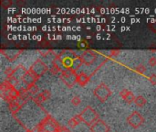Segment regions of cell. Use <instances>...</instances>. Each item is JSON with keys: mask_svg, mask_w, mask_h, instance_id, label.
Wrapping results in <instances>:
<instances>
[{"mask_svg": "<svg viewBox=\"0 0 156 132\" xmlns=\"http://www.w3.org/2000/svg\"><path fill=\"white\" fill-rule=\"evenodd\" d=\"M49 73H50L51 74H53V75H58V74H60V71H59L58 68L54 67V66H51V67L49 68Z\"/></svg>", "mask_w": 156, "mask_h": 132, "instance_id": "obj_22", "label": "cell"}, {"mask_svg": "<svg viewBox=\"0 0 156 132\" xmlns=\"http://www.w3.org/2000/svg\"><path fill=\"white\" fill-rule=\"evenodd\" d=\"M80 122H82V120H81V118L80 117V115L78 114V115H75L73 118H71V119L69 120L68 126H69V128L73 129V128H76Z\"/></svg>", "mask_w": 156, "mask_h": 132, "instance_id": "obj_17", "label": "cell"}, {"mask_svg": "<svg viewBox=\"0 0 156 132\" xmlns=\"http://www.w3.org/2000/svg\"><path fill=\"white\" fill-rule=\"evenodd\" d=\"M52 66L62 72H71L77 74V71L83 64L81 56L70 50H63L57 53L52 60Z\"/></svg>", "mask_w": 156, "mask_h": 132, "instance_id": "obj_1", "label": "cell"}, {"mask_svg": "<svg viewBox=\"0 0 156 132\" xmlns=\"http://www.w3.org/2000/svg\"><path fill=\"white\" fill-rule=\"evenodd\" d=\"M38 80V78L37 77V76H35L31 72H29L28 70L27 71V73L25 74V75L23 76V78H22V83L23 84H25V85H26V87H24V88H26V89H29V88H31V87H33L34 85H35V84H36V82Z\"/></svg>", "mask_w": 156, "mask_h": 132, "instance_id": "obj_11", "label": "cell"}, {"mask_svg": "<svg viewBox=\"0 0 156 132\" xmlns=\"http://www.w3.org/2000/svg\"><path fill=\"white\" fill-rule=\"evenodd\" d=\"M1 52H2V54H4L6 57V59L9 62H14L23 52V51L22 50H18V51H15V50L4 51V50H1Z\"/></svg>", "mask_w": 156, "mask_h": 132, "instance_id": "obj_15", "label": "cell"}, {"mask_svg": "<svg viewBox=\"0 0 156 132\" xmlns=\"http://www.w3.org/2000/svg\"><path fill=\"white\" fill-rule=\"evenodd\" d=\"M60 128L59 123L51 115L47 113L46 117L32 130L34 132H59Z\"/></svg>", "mask_w": 156, "mask_h": 132, "instance_id": "obj_2", "label": "cell"}, {"mask_svg": "<svg viewBox=\"0 0 156 132\" xmlns=\"http://www.w3.org/2000/svg\"><path fill=\"white\" fill-rule=\"evenodd\" d=\"M93 95L102 103L106 102L107 99L112 96V91L105 83H101L93 90Z\"/></svg>", "mask_w": 156, "mask_h": 132, "instance_id": "obj_6", "label": "cell"}, {"mask_svg": "<svg viewBox=\"0 0 156 132\" xmlns=\"http://www.w3.org/2000/svg\"><path fill=\"white\" fill-rule=\"evenodd\" d=\"M27 69L23 64H18L16 68H8L5 70L6 81H8L15 87L22 81L23 76L27 73Z\"/></svg>", "mask_w": 156, "mask_h": 132, "instance_id": "obj_4", "label": "cell"}, {"mask_svg": "<svg viewBox=\"0 0 156 132\" xmlns=\"http://www.w3.org/2000/svg\"><path fill=\"white\" fill-rule=\"evenodd\" d=\"M78 48H80V49H87V48H89V43H88L86 40H81V41L79 42Z\"/></svg>", "mask_w": 156, "mask_h": 132, "instance_id": "obj_21", "label": "cell"}, {"mask_svg": "<svg viewBox=\"0 0 156 132\" xmlns=\"http://www.w3.org/2000/svg\"><path fill=\"white\" fill-rule=\"evenodd\" d=\"M0 90H1V97L5 102H7V104L17 100L21 96V93L19 92V90L16 89L14 85H12L6 80L1 84Z\"/></svg>", "mask_w": 156, "mask_h": 132, "instance_id": "obj_3", "label": "cell"}, {"mask_svg": "<svg viewBox=\"0 0 156 132\" xmlns=\"http://www.w3.org/2000/svg\"><path fill=\"white\" fill-rule=\"evenodd\" d=\"M80 117L81 118L82 122H84L88 127H91L96 121H98L100 119L99 114L90 107L88 106L86 107L80 114Z\"/></svg>", "mask_w": 156, "mask_h": 132, "instance_id": "obj_5", "label": "cell"}, {"mask_svg": "<svg viewBox=\"0 0 156 132\" xmlns=\"http://www.w3.org/2000/svg\"><path fill=\"white\" fill-rule=\"evenodd\" d=\"M149 64H150L152 67L156 66V57H152V58L149 60Z\"/></svg>", "mask_w": 156, "mask_h": 132, "instance_id": "obj_25", "label": "cell"}, {"mask_svg": "<svg viewBox=\"0 0 156 132\" xmlns=\"http://www.w3.org/2000/svg\"><path fill=\"white\" fill-rule=\"evenodd\" d=\"M149 81L151 82L152 85H156V74H152L150 76H149Z\"/></svg>", "mask_w": 156, "mask_h": 132, "instance_id": "obj_24", "label": "cell"}, {"mask_svg": "<svg viewBox=\"0 0 156 132\" xmlns=\"http://www.w3.org/2000/svg\"><path fill=\"white\" fill-rule=\"evenodd\" d=\"M149 28L153 30L156 32V24H149Z\"/></svg>", "mask_w": 156, "mask_h": 132, "instance_id": "obj_27", "label": "cell"}, {"mask_svg": "<svg viewBox=\"0 0 156 132\" xmlns=\"http://www.w3.org/2000/svg\"><path fill=\"white\" fill-rule=\"evenodd\" d=\"M59 132H71L68 128H66V127H63V126H61V128H60V130Z\"/></svg>", "mask_w": 156, "mask_h": 132, "instance_id": "obj_26", "label": "cell"}, {"mask_svg": "<svg viewBox=\"0 0 156 132\" xmlns=\"http://www.w3.org/2000/svg\"><path fill=\"white\" fill-rule=\"evenodd\" d=\"M134 103L137 107H143L146 103H147V100L143 96H138L135 97V100H134Z\"/></svg>", "mask_w": 156, "mask_h": 132, "instance_id": "obj_18", "label": "cell"}, {"mask_svg": "<svg viewBox=\"0 0 156 132\" xmlns=\"http://www.w3.org/2000/svg\"><path fill=\"white\" fill-rule=\"evenodd\" d=\"M121 50L120 49H114V50H112L110 51V56L111 57H116L119 53H120Z\"/></svg>", "mask_w": 156, "mask_h": 132, "instance_id": "obj_23", "label": "cell"}, {"mask_svg": "<svg viewBox=\"0 0 156 132\" xmlns=\"http://www.w3.org/2000/svg\"><path fill=\"white\" fill-rule=\"evenodd\" d=\"M135 71H136L137 73L141 74H144L146 72V68H145V66H144V65H143V64H139V65L135 68Z\"/></svg>", "mask_w": 156, "mask_h": 132, "instance_id": "obj_20", "label": "cell"}, {"mask_svg": "<svg viewBox=\"0 0 156 132\" xmlns=\"http://www.w3.org/2000/svg\"><path fill=\"white\" fill-rule=\"evenodd\" d=\"M120 96H122V98L127 103V104H132V103H134V100H135V96L134 94L127 89V88H123L121 92H120Z\"/></svg>", "mask_w": 156, "mask_h": 132, "instance_id": "obj_14", "label": "cell"}, {"mask_svg": "<svg viewBox=\"0 0 156 132\" xmlns=\"http://www.w3.org/2000/svg\"><path fill=\"white\" fill-rule=\"evenodd\" d=\"M81 103V98L79 96H75L72 99H71V104L75 107L79 106Z\"/></svg>", "mask_w": 156, "mask_h": 132, "instance_id": "obj_19", "label": "cell"}, {"mask_svg": "<svg viewBox=\"0 0 156 132\" xmlns=\"http://www.w3.org/2000/svg\"><path fill=\"white\" fill-rule=\"evenodd\" d=\"M145 119L143 117V115L141 113H139L138 111H133L130 116H128L127 118V123L133 129H138L140 128L144 123Z\"/></svg>", "mask_w": 156, "mask_h": 132, "instance_id": "obj_8", "label": "cell"}, {"mask_svg": "<svg viewBox=\"0 0 156 132\" xmlns=\"http://www.w3.org/2000/svg\"><path fill=\"white\" fill-rule=\"evenodd\" d=\"M25 132H34V130H29V129H25Z\"/></svg>", "mask_w": 156, "mask_h": 132, "instance_id": "obj_28", "label": "cell"}, {"mask_svg": "<svg viewBox=\"0 0 156 132\" xmlns=\"http://www.w3.org/2000/svg\"><path fill=\"white\" fill-rule=\"evenodd\" d=\"M77 74H78L71 72H62L59 74V78L69 88H72L73 85L77 83Z\"/></svg>", "mask_w": 156, "mask_h": 132, "instance_id": "obj_9", "label": "cell"}, {"mask_svg": "<svg viewBox=\"0 0 156 132\" xmlns=\"http://www.w3.org/2000/svg\"><path fill=\"white\" fill-rule=\"evenodd\" d=\"M90 76L87 75L84 72H80L77 74V84L80 86H85L90 82Z\"/></svg>", "mask_w": 156, "mask_h": 132, "instance_id": "obj_16", "label": "cell"}, {"mask_svg": "<svg viewBox=\"0 0 156 132\" xmlns=\"http://www.w3.org/2000/svg\"><path fill=\"white\" fill-rule=\"evenodd\" d=\"M51 97V92L48 89L46 90H43L42 92H40L39 94H37V96H33L31 98V100L37 106L41 107V103L42 102H45L47 100H48L49 98Z\"/></svg>", "mask_w": 156, "mask_h": 132, "instance_id": "obj_12", "label": "cell"}, {"mask_svg": "<svg viewBox=\"0 0 156 132\" xmlns=\"http://www.w3.org/2000/svg\"><path fill=\"white\" fill-rule=\"evenodd\" d=\"M80 56H81L83 64H85L87 66L92 65L98 58V54L91 50H86L85 51L82 52V54Z\"/></svg>", "mask_w": 156, "mask_h": 132, "instance_id": "obj_10", "label": "cell"}, {"mask_svg": "<svg viewBox=\"0 0 156 132\" xmlns=\"http://www.w3.org/2000/svg\"><path fill=\"white\" fill-rule=\"evenodd\" d=\"M90 129L91 132H109L111 130L110 126L101 119L98 121H96Z\"/></svg>", "mask_w": 156, "mask_h": 132, "instance_id": "obj_13", "label": "cell"}, {"mask_svg": "<svg viewBox=\"0 0 156 132\" xmlns=\"http://www.w3.org/2000/svg\"><path fill=\"white\" fill-rule=\"evenodd\" d=\"M28 71L31 72L35 76H37L39 79L44 74L49 71V68L41 59H37L34 62V63L29 67Z\"/></svg>", "mask_w": 156, "mask_h": 132, "instance_id": "obj_7", "label": "cell"}]
</instances>
